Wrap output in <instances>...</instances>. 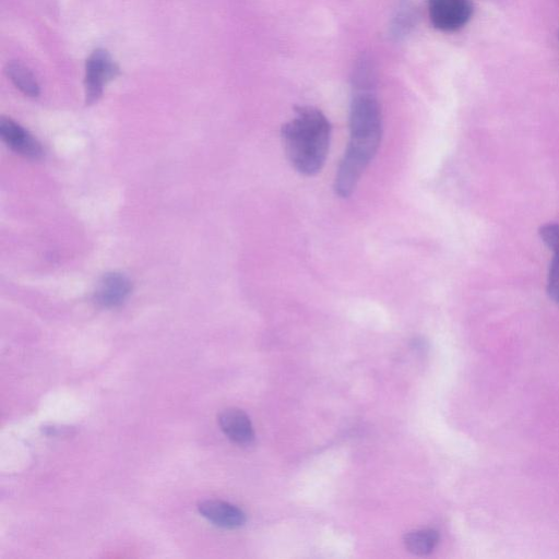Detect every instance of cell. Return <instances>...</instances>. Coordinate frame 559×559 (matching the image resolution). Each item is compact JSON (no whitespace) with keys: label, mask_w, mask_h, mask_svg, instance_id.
Instances as JSON below:
<instances>
[{"label":"cell","mask_w":559,"mask_h":559,"mask_svg":"<svg viewBox=\"0 0 559 559\" xmlns=\"http://www.w3.org/2000/svg\"><path fill=\"white\" fill-rule=\"evenodd\" d=\"M349 108V139L338 164L334 192L348 198L378 152L382 138V116L374 92V76L368 60L361 59L354 70Z\"/></svg>","instance_id":"6da1fadb"},{"label":"cell","mask_w":559,"mask_h":559,"mask_svg":"<svg viewBox=\"0 0 559 559\" xmlns=\"http://www.w3.org/2000/svg\"><path fill=\"white\" fill-rule=\"evenodd\" d=\"M281 138L286 157L296 171L314 176L322 169L329 153L331 123L320 109L295 107V116L282 126Z\"/></svg>","instance_id":"7a4b0ae2"},{"label":"cell","mask_w":559,"mask_h":559,"mask_svg":"<svg viewBox=\"0 0 559 559\" xmlns=\"http://www.w3.org/2000/svg\"><path fill=\"white\" fill-rule=\"evenodd\" d=\"M118 74L119 68L106 50L93 51L85 66L86 103H95L100 97L104 86Z\"/></svg>","instance_id":"3957f363"},{"label":"cell","mask_w":559,"mask_h":559,"mask_svg":"<svg viewBox=\"0 0 559 559\" xmlns=\"http://www.w3.org/2000/svg\"><path fill=\"white\" fill-rule=\"evenodd\" d=\"M429 17L432 25L443 32L462 28L472 17L471 0H429Z\"/></svg>","instance_id":"277c9868"},{"label":"cell","mask_w":559,"mask_h":559,"mask_svg":"<svg viewBox=\"0 0 559 559\" xmlns=\"http://www.w3.org/2000/svg\"><path fill=\"white\" fill-rule=\"evenodd\" d=\"M0 134L7 145L15 153L29 158L39 159L44 155L40 143L27 130L10 118L0 119Z\"/></svg>","instance_id":"5b68a950"},{"label":"cell","mask_w":559,"mask_h":559,"mask_svg":"<svg viewBox=\"0 0 559 559\" xmlns=\"http://www.w3.org/2000/svg\"><path fill=\"white\" fill-rule=\"evenodd\" d=\"M199 512L214 525L234 530L246 523V514L238 507L222 500H204L198 504Z\"/></svg>","instance_id":"8992f818"},{"label":"cell","mask_w":559,"mask_h":559,"mask_svg":"<svg viewBox=\"0 0 559 559\" xmlns=\"http://www.w3.org/2000/svg\"><path fill=\"white\" fill-rule=\"evenodd\" d=\"M131 290L132 283L124 274L110 272L99 281L95 292V300L104 308H115L128 298Z\"/></svg>","instance_id":"52a82bcc"},{"label":"cell","mask_w":559,"mask_h":559,"mask_svg":"<svg viewBox=\"0 0 559 559\" xmlns=\"http://www.w3.org/2000/svg\"><path fill=\"white\" fill-rule=\"evenodd\" d=\"M218 425L226 437L237 444H250L254 439L251 420L242 409H223L218 415Z\"/></svg>","instance_id":"ba28073f"},{"label":"cell","mask_w":559,"mask_h":559,"mask_svg":"<svg viewBox=\"0 0 559 559\" xmlns=\"http://www.w3.org/2000/svg\"><path fill=\"white\" fill-rule=\"evenodd\" d=\"M538 234L543 242L552 251L547 276V293L555 302L559 304V224H545L539 228Z\"/></svg>","instance_id":"9c48e42d"},{"label":"cell","mask_w":559,"mask_h":559,"mask_svg":"<svg viewBox=\"0 0 559 559\" xmlns=\"http://www.w3.org/2000/svg\"><path fill=\"white\" fill-rule=\"evenodd\" d=\"M403 543L409 552L426 556L439 543V533L433 528L414 530L404 535Z\"/></svg>","instance_id":"30bf717a"},{"label":"cell","mask_w":559,"mask_h":559,"mask_svg":"<svg viewBox=\"0 0 559 559\" xmlns=\"http://www.w3.org/2000/svg\"><path fill=\"white\" fill-rule=\"evenodd\" d=\"M7 73L13 84L25 95L36 97L39 86L31 70L19 61H12L7 67Z\"/></svg>","instance_id":"8fae6325"}]
</instances>
